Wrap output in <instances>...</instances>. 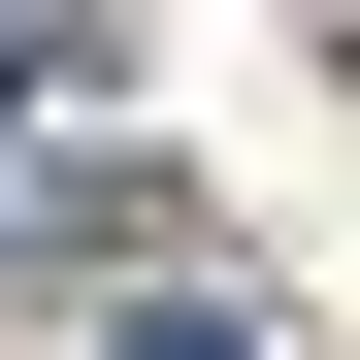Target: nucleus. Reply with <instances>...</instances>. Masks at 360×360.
<instances>
[{"mask_svg":"<svg viewBox=\"0 0 360 360\" xmlns=\"http://www.w3.org/2000/svg\"><path fill=\"white\" fill-rule=\"evenodd\" d=\"M98 360H262V328H229V295H164V328H98Z\"/></svg>","mask_w":360,"mask_h":360,"instance_id":"nucleus-1","label":"nucleus"},{"mask_svg":"<svg viewBox=\"0 0 360 360\" xmlns=\"http://www.w3.org/2000/svg\"><path fill=\"white\" fill-rule=\"evenodd\" d=\"M0 131H33V33H0Z\"/></svg>","mask_w":360,"mask_h":360,"instance_id":"nucleus-2","label":"nucleus"}]
</instances>
